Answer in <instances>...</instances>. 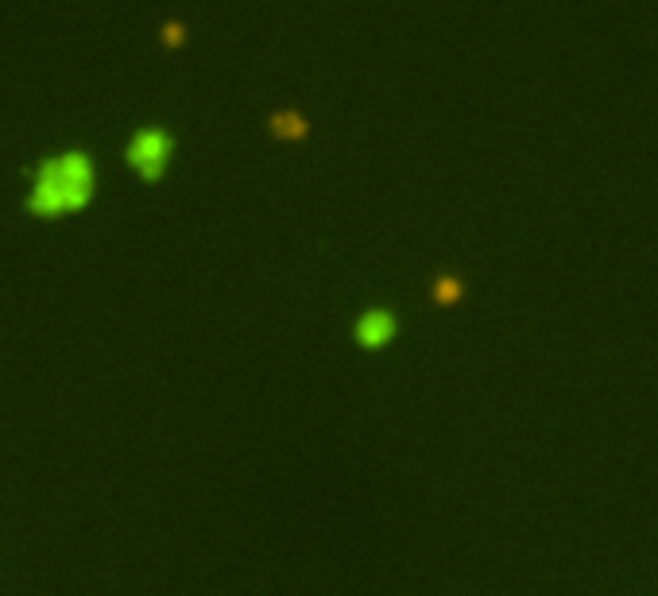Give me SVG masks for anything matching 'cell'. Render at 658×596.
<instances>
[{
  "instance_id": "obj_5",
  "label": "cell",
  "mask_w": 658,
  "mask_h": 596,
  "mask_svg": "<svg viewBox=\"0 0 658 596\" xmlns=\"http://www.w3.org/2000/svg\"><path fill=\"white\" fill-rule=\"evenodd\" d=\"M457 295H461L457 275H438V279H434V298H438V302H453Z\"/></svg>"
},
{
  "instance_id": "obj_2",
  "label": "cell",
  "mask_w": 658,
  "mask_h": 596,
  "mask_svg": "<svg viewBox=\"0 0 658 596\" xmlns=\"http://www.w3.org/2000/svg\"><path fill=\"white\" fill-rule=\"evenodd\" d=\"M167 159H171V136H167L163 128H140V132L128 140V163L136 167V175L144 182L163 179Z\"/></svg>"
},
{
  "instance_id": "obj_3",
  "label": "cell",
  "mask_w": 658,
  "mask_h": 596,
  "mask_svg": "<svg viewBox=\"0 0 658 596\" xmlns=\"http://www.w3.org/2000/svg\"><path fill=\"white\" fill-rule=\"evenodd\" d=\"M357 341L364 349H380V345H388L391 337H395V318H391L388 310H364L357 318Z\"/></svg>"
},
{
  "instance_id": "obj_1",
  "label": "cell",
  "mask_w": 658,
  "mask_h": 596,
  "mask_svg": "<svg viewBox=\"0 0 658 596\" xmlns=\"http://www.w3.org/2000/svg\"><path fill=\"white\" fill-rule=\"evenodd\" d=\"M93 182H97V171L86 151H59L31 171L28 213L35 217L74 213L93 198Z\"/></svg>"
},
{
  "instance_id": "obj_6",
  "label": "cell",
  "mask_w": 658,
  "mask_h": 596,
  "mask_svg": "<svg viewBox=\"0 0 658 596\" xmlns=\"http://www.w3.org/2000/svg\"><path fill=\"white\" fill-rule=\"evenodd\" d=\"M163 39H167V43H179V39H182V24H167V28H163Z\"/></svg>"
},
{
  "instance_id": "obj_4",
  "label": "cell",
  "mask_w": 658,
  "mask_h": 596,
  "mask_svg": "<svg viewBox=\"0 0 658 596\" xmlns=\"http://www.w3.org/2000/svg\"><path fill=\"white\" fill-rule=\"evenodd\" d=\"M271 132L283 136V140H302L310 128H306V120H302L299 113H275V117H271Z\"/></svg>"
}]
</instances>
